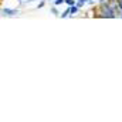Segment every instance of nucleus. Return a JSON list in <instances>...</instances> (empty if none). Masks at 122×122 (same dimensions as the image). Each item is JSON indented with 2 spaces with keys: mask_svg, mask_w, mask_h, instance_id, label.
<instances>
[{
  "mask_svg": "<svg viewBox=\"0 0 122 122\" xmlns=\"http://www.w3.org/2000/svg\"><path fill=\"white\" fill-rule=\"evenodd\" d=\"M1 16L4 17H14V16H19V10L17 9H10V7H4L1 9Z\"/></svg>",
  "mask_w": 122,
  "mask_h": 122,
  "instance_id": "obj_1",
  "label": "nucleus"
},
{
  "mask_svg": "<svg viewBox=\"0 0 122 122\" xmlns=\"http://www.w3.org/2000/svg\"><path fill=\"white\" fill-rule=\"evenodd\" d=\"M20 1H31V0H20Z\"/></svg>",
  "mask_w": 122,
  "mask_h": 122,
  "instance_id": "obj_10",
  "label": "nucleus"
},
{
  "mask_svg": "<svg viewBox=\"0 0 122 122\" xmlns=\"http://www.w3.org/2000/svg\"><path fill=\"white\" fill-rule=\"evenodd\" d=\"M60 17L61 19H67V17H70V7H67L62 13H60Z\"/></svg>",
  "mask_w": 122,
  "mask_h": 122,
  "instance_id": "obj_3",
  "label": "nucleus"
},
{
  "mask_svg": "<svg viewBox=\"0 0 122 122\" xmlns=\"http://www.w3.org/2000/svg\"><path fill=\"white\" fill-rule=\"evenodd\" d=\"M65 3V0H54L53 1V6H57V7H60L61 4H64Z\"/></svg>",
  "mask_w": 122,
  "mask_h": 122,
  "instance_id": "obj_5",
  "label": "nucleus"
},
{
  "mask_svg": "<svg viewBox=\"0 0 122 122\" xmlns=\"http://www.w3.org/2000/svg\"><path fill=\"white\" fill-rule=\"evenodd\" d=\"M98 1H99V3H102V1H107V0H98Z\"/></svg>",
  "mask_w": 122,
  "mask_h": 122,
  "instance_id": "obj_9",
  "label": "nucleus"
},
{
  "mask_svg": "<svg viewBox=\"0 0 122 122\" xmlns=\"http://www.w3.org/2000/svg\"><path fill=\"white\" fill-rule=\"evenodd\" d=\"M46 3H47L46 0H40V1H38V4H37V10H40V9H43V7L46 6Z\"/></svg>",
  "mask_w": 122,
  "mask_h": 122,
  "instance_id": "obj_7",
  "label": "nucleus"
},
{
  "mask_svg": "<svg viewBox=\"0 0 122 122\" xmlns=\"http://www.w3.org/2000/svg\"><path fill=\"white\" fill-rule=\"evenodd\" d=\"M47 1H54V0H47Z\"/></svg>",
  "mask_w": 122,
  "mask_h": 122,
  "instance_id": "obj_11",
  "label": "nucleus"
},
{
  "mask_svg": "<svg viewBox=\"0 0 122 122\" xmlns=\"http://www.w3.org/2000/svg\"><path fill=\"white\" fill-rule=\"evenodd\" d=\"M78 11H80V7H78L77 4H74V6H70V17L75 16Z\"/></svg>",
  "mask_w": 122,
  "mask_h": 122,
  "instance_id": "obj_2",
  "label": "nucleus"
},
{
  "mask_svg": "<svg viewBox=\"0 0 122 122\" xmlns=\"http://www.w3.org/2000/svg\"><path fill=\"white\" fill-rule=\"evenodd\" d=\"M87 3H88V0H77V6H78L80 9H81V7H84Z\"/></svg>",
  "mask_w": 122,
  "mask_h": 122,
  "instance_id": "obj_4",
  "label": "nucleus"
},
{
  "mask_svg": "<svg viewBox=\"0 0 122 122\" xmlns=\"http://www.w3.org/2000/svg\"><path fill=\"white\" fill-rule=\"evenodd\" d=\"M64 4H67V7H70V6L77 4V0H65V3H64Z\"/></svg>",
  "mask_w": 122,
  "mask_h": 122,
  "instance_id": "obj_8",
  "label": "nucleus"
},
{
  "mask_svg": "<svg viewBox=\"0 0 122 122\" xmlns=\"http://www.w3.org/2000/svg\"><path fill=\"white\" fill-rule=\"evenodd\" d=\"M51 13H53L54 16H60V11H58L57 6H53V7H51Z\"/></svg>",
  "mask_w": 122,
  "mask_h": 122,
  "instance_id": "obj_6",
  "label": "nucleus"
}]
</instances>
